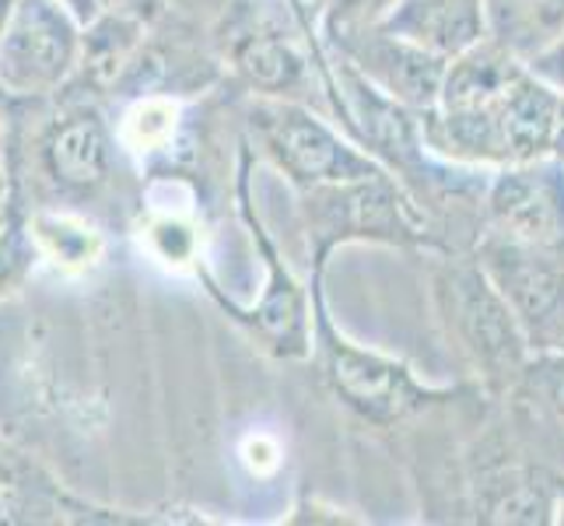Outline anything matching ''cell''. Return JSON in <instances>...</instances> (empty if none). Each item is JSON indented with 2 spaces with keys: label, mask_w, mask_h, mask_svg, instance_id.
Masks as SVG:
<instances>
[{
  "label": "cell",
  "mask_w": 564,
  "mask_h": 526,
  "mask_svg": "<svg viewBox=\"0 0 564 526\" xmlns=\"http://www.w3.org/2000/svg\"><path fill=\"white\" fill-rule=\"evenodd\" d=\"M561 92L527 64L512 85L466 106L421 109V138L442 162L505 169L554 154Z\"/></svg>",
  "instance_id": "6da1fadb"
},
{
  "label": "cell",
  "mask_w": 564,
  "mask_h": 526,
  "mask_svg": "<svg viewBox=\"0 0 564 526\" xmlns=\"http://www.w3.org/2000/svg\"><path fill=\"white\" fill-rule=\"evenodd\" d=\"M302 214L308 246H313V270H326L329 257L340 246L376 243L400 249H432L453 253L438 236L427 214L393 172H376L351 183H326L302 190Z\"/></svg>",
  "instance_id": "7a4b0ae2"
},
{
  "label": "cell",
  "mask_w": 564,
  "mask_h": 526,
  "mask_svg": "<svg viewBox=\"0 0 564 526\" xmlns=\"http://www.w3.org/2000/svg\"><path fill=\"white\" fill-rule=\"evenodd\" d=\"M313 358L323 373V383L334 389V397L351 415L376 428H393L427 411V407L449 404L456 397V389H438L417 379L406 362L361 347L340 334L326 309L319 270H313Z\"/></svg>",
  "instance_id": "3957f363"
},
{
  "label": "cell",
  "mask_w": 564,
  "mask_h": 526,
  "mask_svg": "<svg viewBox=\"0 0 564 526\" xmlns=\"http://www.w3.org/2000/svg\"><path fill=\"white\" fill-rule=\"evenodd\" d=\"M435 302L453 344L470 358L474 373L491 389H512L533 358L530 341L495 281L470 257L445 253L435 270Z\"/></svg>",
  "instance_id": "277c9868"
},
{
  "label": "cell",
  "mask_w": 564,
  "mask_h": 526,
  "mask_svg": "<svg viewBox=\"0 0 564 526\" xmlns=\"http://www.w3.org/2000/svg\"><path fill=\"white\" fill-rule=\"evenodd\" d=\"M249 127L260 151L299 193L386 172V165L376 162L358 141H347L334 124H326L305 103L263 99L252 106Z\"/></svg>",
  "instance_id": "5b68a950"
},
{
  "label": "cell",
  "mask_w": 564,
  "mask_h": 526,
  "mask_svg": "<svg viewBox=\"0 0 564 526\" xmlns=\"http://www.w3.org/2000/svg\"><path fill=\"white\" fill-rule=\"evenodd\" d=\"M249 169H252V151L242 148L239 154V211L249 225V236L260 249V260L267 267V281H263V296L252 309H242L236 302H228L218 285H210V296L221 302V309L239 320L252 337H257L270 355L299 362L313 355V305H308V291L305 285L291 275V267L284 264V257L278 253L274 239L267 236V228L260 222V214L252 211V193H249Z\"/></svg>",
  "instance_id": "8992f818"
},
{
  "label": "cell",
  "mask_w": 564,
  "mask_h": 526,
  "mask_svg": "<svg viewBox=\"0 0 564 526\" xmlns=\"http://www.w3.org/2000/svg\"><path fill=\"white\" fill-rule=\"evenodd\" d=\"M474 260L495 281L516 313L530 351L564 347V253L519 243L501 232H484L474 243Z\"/></svg>",
  "instance_id": "52a82bcc"
},
{
  "label": "cell",
  "mask_w": 564,
  "mask_h": 526,
  "mask_svg": "<svg viewBox=\"0 0 564 526\" xmlns=\"http://www.w3.org/2000/svg\"><path fill=\"white\" fill-rule=\"evenodd\" d=\"M85 53V25L56 0H18L0 32V88L18 99L61 88Z\"/></svg>",
  "instance_id": "ba28073f"
},
{
  "label": "cell",
  "mask_w": 564,
  "mask_h": 526,
  "mask_svg": "<svg viewBox=\"0 0 564 526\" xmlns=\"http://www.w3.org/2000/svg\"><path fill=\"white\" fill-rule=\"evenodd\" d=\"M484 222L519 243L564 249V159L495 169L484 190Z\"/></svg>",
  "instance_id": "9c48e42d"
},
{
  "label": "cell",
  "mask_w": 564,
  "mask_h": 526,
  "mask_svg": "<svg viewBox=\"0 0 564 526\" xmlns=\"http://www.w3.org/2000/svg\"><path fill=\"white\" fill-rule=\"evenodd\" d=\"M326 43L347 64H355L376 88H382L389 99H397L417 112L438 106L445 71H449L445 56L424 50L403 35L386 32L382 25L334 29L326 32Z\"/></svg>",
  "instance_id": "30bf717a"
},
{
  "label": "cell",
  "mask_w": 564,
  "mask_h": 526,
  "mask_svg": "<svg viewBox=\"0 0 564 526\" xmlns=\"http://www.w3.org/2000/svg\"><path fill=\"white\" fill-rule=\"evenodd\" d=\"M43 162L67 193H95L112 175V133L99 109L82 106L53 124L43 141Z\"/></svg>",
  "instance_id": "8fae6325"
},
{
  "label": "cell",
  "mask_w": 564,
  "mask_h": 526,
  "mask_svg": "<svg viewBox=\"0 0 564 526\" xmlns=\"http://www.w3.org/2000/svg\"><path fill=\"white\" fill-rule=\"evenodd\" d=\"M376 25L411 39V43L445 56V61H453V56L491 35L488 0H397Z\"/></svg>",
  "instance_id": "7c38bea8"
},
{
  "label": "cell",
  "mask_w": 564,
  "mask_h": 526,
  "mask_svg": "<svg viewBox=\"0 0 564 526\" xmlns=\"http://www.w3.org/2000/svg\"><path fill=\"white\" fill-rule=\"evenodd\" d=\"M231 67L239 71L242 82L260 92L263 99H284V103H305L313 92L316 77L308 56L295 46V39L270 29L252 25L231 39Z\"/></svg>",
  "instance_id": "4fadbf2b"
},
{
  "label": "cell",
  "mask_w": 564,
  "mask_h": 526,
  "mask_svg": "<svg viewBox=\"0 0 564 526\" xmlns=\"http://www.w3.org/2000/svg\"><path fill=\"white\" fill-rule=\"evenodd\" d=\"M29 232L35 239L39 260L53 264L64 275H85V270L99 267L106 253L102 232L67 211H35Z\"/></svg>",
  "instance_id": "5bb4252c"
},
{
  "label": "cell",
  "mask_w": 564,
  "mask_h": 526,
  "mask_svg": "<svg viewBox=\"0 0 564 526\" xmlns=\"http://www.w3.org/2000/svg\"><path fill=\"white\" fill-rule=\"evenodd\" d=\"M488 22L498 43L533 61L564 35V0H488Z\"/></svg>",
  "instance_id": "9a60e30c"
},
{
  "label": "cell",
  "mask_w": 564,
  "mask_h": 526,
  "mask_svg": "<svg viewBox=\"0 0 564 526\" xmlns=\"http://www.w3.org/2000/svg\"><path fill=\"white\" fill-rule=\"evenodd\" d=\"M516 394L522 415H530L543 432V442L564 446V347L533 351V358L522 368L519 383L509 389Z\"/></svg>",
  "instance_id": "2e32d148"
},
{
  "label": "cell",
  "mask_w": 564,
  "mask_h": 526,
  "mask_svg": "<svg viewBox=\"0 0 564 526\" xmlns=\"http://www.w3.org/2000/svg\"><path fill=\"white\" fill-rule=\"evenodd\" d=\"M180 103L169 99V95H141L123 112V124H120V144L133 154H154L172 144L176 138V127H180Z\"/></svg>",
  "instance_id": "e0dca14e"
},
{
  "label": "cell",
  "mask_w": 564,
  "mask_h": 526,
  "mask_svg": "<svg viewBox=\"0 0 564 526\" xmlns=\"http://www.w3.org/2000/svg\"><path fill=\"white\" fill-rule=\"evenodd\" d=\"M141 236L148 249L169 267H193L200 260V232L186 218L183 211H165V207H151L148 218L141 225Z\"/></svg>",
  "instance_id": "ac0fdd59"
},
{
  "label": "cell",
  "mask_w": 564,
  "mask_h": 526,
  "mask_svg": "<svg viewBox=\"0 0 564 526\" xmlns=\"http://www.w3.org/2000/svg\"><path fill=\"white\" fill-rule=\"evenodd\" d=\"M35 260H39V249H35L29 225L18 222L14 214L0 222V296H8L11 288L22 285Z\"/></svg>",
  "instance_id": "d6986e66"
},
{
  "label": "cell",
  "mask_w": 564,
  "mask_h": 526,
  "mask_svg": "<svg viewBox=\"0 0 564 526\" xmlns=\"http://www.w3.org/2000/svg\"><path fill=\"white\" fill-rule=\"evenodd\" d=\"M397 0H329L326 4V32L334 29H358L376 25L389 14Z\"/></svg>",
  "instance_id": "ffe728a7"
},
{
  "label": "cell",
  "mask_w": 564,
  "mask_h": 526,
  "mask_svg": "<svg viewBox=\"0 0 564 526\" xmlns=\"http://www.w3.org/2000/svg\"><path fill=\"white\" fill-rule=\"evenodd\" d=\"M527 64H530V71L536 77H543V82H547L551 88H557L564 95V35L554 39L547 50H540L533 61H527Z\"/></svg>",
  "instance_id": "44dd1931"
},
{
  "label": "cell",
  "mask_w": 564,
  "mask_h": 526,
  "mask_svg": "<svg viewBox=\"0 0 564 526\" xmlns=\"http://www.w3.org/2000/svg\"><path fill=\"white\" fill-rule=\"evenodd\" d=\"M242 460L249 463L252 474H270L281 463V446L270 436H249L242 446Z\"/></svg>",
  "instance_id": "7402d4cb"
},
{
  "label": "cell",
  "mask_w": 564,
  "mask_h": 526,
  "mask_svg": "<svg viewBox=\"0 0 564 526\" xmlns=\"http://www.w3.org/2000/svg\"><path fill=\"white\" fill-rule=\"evenodd\" d=\"M56 4H64L85 29H88L99 14H106V11H102V0H56Z\"/></svg>",
  "instance_id": "603a6c76"
},
{
  "label": "cell",
  "mask_w": 564,
  "mask_h": 526,
  "mask_svg": "<svg viewBox=\"0 0 564 526\" xmlns=\"http://www.w3.org/2000/svg\"><path fill=\"white\" fill-rule=\"evenodd\" d=\"M554 154L564 159V95H561V109H557V130H554Z\"/></svg>",
  "instance_id": "cb8c5ba5"
},
{
  "label": "cell",
  "mask_w": 564,
  "mask_h": 526,
  "mask_svg": "<svg viewBox=\"0 0 564 526\" xmlns=\"http://www.w3.org/2000/svg\"><path fill=\"white\" fill-rule=\"evenodd\" d=\"M554 523L564 526V474H557V513H554Z\"/></svg>",
  "instance_id": "d4e9b609"
},
{
  "label": "cell",
  "mask_w": 564,
  "mask_h": 526,
  "mask_svg": "<svg viewBox=\"0 0 564 526\" xmlns=\"http://www.w3.org/2000/svg\"><path fill=\"white\" fill-rule=\"evenodd\" d=\"M14 4H18V0H0V32H4V25H8V18H11Z\"/></svg>",
  "instance_id": "484cf974"
},
{
  "label": "cell",
  "mask_w": 564,
  "mask_h": 526,
  "mask_svg": "<svg viewBox=\"0 0 564 526\" xmlns=\"http://www.w3.org/2000/svg\"><path fill=\"white\" fill-rule=\"evenodd\" d=\"M561 253H564V249H561Z\"/></svg>",
  "instance_id": "4316f807"
}]
</instances>
